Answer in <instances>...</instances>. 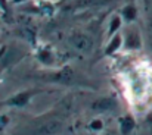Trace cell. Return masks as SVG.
Returning a JSON list of instances; mask_svg holds the SVG:
<instances>
[{"instance_id":"6da1fadb","label":"cell","mask_w":152,"mask_h":135,"mask_svg":"<svg viewBox=\"0 0 152 135\" xmlns=\"http://www.w3.org/2000/svg\"><path fill=\"white\" fill-rule=\"evenodd\" d=\"M61 113L55 110L52 115H42L31 119L25 126H21L15 135H58L64 129V122L59 119Z\"/></svg>"},{"instance_id":"7a4b0ae2","label":"cell","mask_w":152,"mask_h":135,"mask_svg":"<svg viewBox=\"0 0 152 135\" xmlns=\"http://www.w3.org/2000/svg\"><path fill=\"white\" fill-rule=\"evenodd\" d=\"M36 78L43 79V82H52V84H62V85H83L84 81L80 79L75 74V71L69 66H64L62 69L50 72V74H40Z\"/></svg>"},{"instance_id":"3957f363","label":"cell","mask_w":152,"mask_h":135,"mask_svg":"<svg viewBox=\"0 0 152 135\" xmlns=\"http://www.w3.org/2000/svg\"><path fill=\"white\" fill-rule=\"evenodd\" d=\"M46 92L45 88H28V90H22L7 98H4L3 101H0V107H15V109H22L25 106L30 104V101L33 100L34 95Z\"/></svg>"},{"instance_id":"277c9868","label":"cell","mask_w":152,"mask_h":135,"mask_svg":"<svg viewBox=\"0 0 152 135\" xmlns=\"http://www.w3.org/2000/svg\"><path fill=\"white\" fill-rule=\"evenodd\" d=\"M143 47V40L142 34L137 27L129 25L123 31V50L124 51H139Z\"/></svg>"},{"instance_id":"5b68a950","label":"cell","mask_w":152,"mask_h":135,"mask_svg":"<svg viewBox=\"0 0 152 135\" xmlns=\"http://www.w3.org/2000/svg\"><path fill=\"white\" fill-rule=\"evenodd\" d=\"M90 107H92V110H95V112L106 113V112L115 110V109L118 107V103H117V100H115L114 95H111V97H101V98L95 100Z\"/></svg>"},{"instance_id":"8992f818","label":"cell","mask_w":152,"mask_h":135,"mask_svg":"<svg viewBox=\"0 0 152 135\" xmlns=\"http://www.w3.org/2000/svg\"><path fill=\"white\" fill-rule=\"evenodd\" d=\"M36 59L39 60L40 65H43V66H46V68L53 66V65H55V60H56L55 53H53V50H52L49 45L40 47V48L37 50V53H36Z\"/></svg>"},{"instance_id":"52a82bcc","label":"cell","mask_w":152,"mask_h":135,"mask_svg":"<svg viewBox=\"0 0 152 135\" xmlns=\"http://www.w3.org/2000/svg\"><path fill=\"white\" fill-rule=\"evenodd\" d=\"M123 48V32H118L112 37H109L108 43L105 45L103 54L105 56H114L115 53H118Z\"/></svg>"},{"instance_id":"ba28073f","label":"cell","mask_w":152,"mask_h":135,"mask_svg":"<svg viewBox=\"0 0 152 135\" xmlns=\"http://www.w3.org/2000/svg\"><path fill=\"white\" fill-rule=\"evenodd\" d=\"M120 15H121V18H123L124 24L130 25V24L136 22V19H137V15H139L137 6H136L134 3H127V4H124V6L121 7Z\"/></svg>"},{"instance_id":"9c48e42d","label":"cell","mask_w":152,"mask_h":135,"mask_svg":"<svg viewBox=\"0 0 152 135\" xmlns=\"http://www.w3.org/2000/svg\"><path fill=\"white\" fill-rule=\"evenodd\" d=\"M123 24H124V21H123V18H121L120 13L118 15H112L111 19H109V24H108V31H106L108 38L112 37V35H115V34H118V32H121Z\"/></svg>"},{"instance_id":"30bf717a","label":"cell","mask_w":152,"mask_h":135,"mask_svg":"<svg viewBox=\"0 0 152 135\" xmlns=\"http://www.w3.org/2000/svg\"><path fill=\"white\" fill-rule=\"evenodd\" d=\"M120 128H121V132L124 135L130 134L133 131V128H134V119H133V116L126 115V116L120 118Z\"/></svg>"},{"instance_id":"8fae6325","label":"cell","mask_w":152,"mask_h":135,"mask_svg":"<svg viewBox=\"0 0 152 135\" xmlns=\"http://www.w3.org/2000/svg\"><path fill=\"white\" fill-rule=\"evenodd\" d=\"M71 43L77 48H80V50H87L92 45V41H90V38L87 35H75V37L71 38Z\"/></svg>"},{"instance_id":"7c38bea8","label":"cell","mask_w":152,"mask_h":135,"mask_svg":"<svg viewBox=\"0 0 152 135\" xmlns=\"http://www.w3.org/2000/svg\"><path fill=\"white\" fill-rule=\"evenodd\" d=\"M12 3L10 0H0V10H1V19L4 22H10L12 18Z\"/></svg>"},{"instance_id":"4fadbf2b","label":"cell","mask_w":152,"mask_h":135,"mask_svg":"<svg viewBox=\"0 0 152 135\" xmlns=\"http://www.w3.org/2000/svg\"><path fill=\"white\" fill-rule=\"evenodd\" d=\"M102 126H103V123H102L101 119H95V121L90 123V128H92V129H95V131H99V129H102Z\"/></svg>"},{"instance_id":"5bb4252c","label":"cell","mask_w":152,"mask_h":135,"mask_svg":"<svg viewBox=\"0 0 152 135\" xmlns=\"http://www.w3.org/2000/svg\"><path fill=\"white\" fill-rule=\"evenodd\" d=\"M27 1H30V0H10V3L15 6V4H22V3H27Z\"/></svg>"},{"instance_id":"9a60e30c","label":"cell","mask_w":152,"mask_h":135,"mask_svg":"<svg viewBox=\"0 0 152 135\" xmlns=\"http://www.w3.org/2000/svg\"><path fill=\"white\" fill-rule=\"evenodd\" d=\"M1 21H3V19H1V18H0V25H1Z\"/></svg>"}]
</instances>
